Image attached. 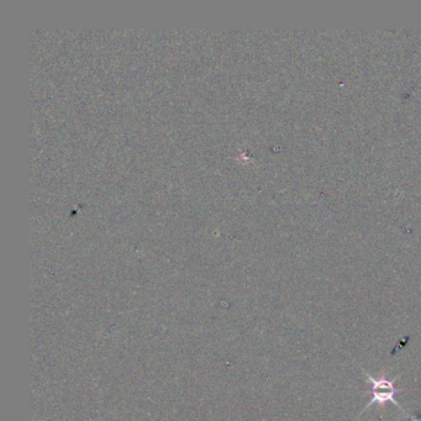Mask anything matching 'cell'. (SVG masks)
<instances>
[{
    "label": "cell",
    "mask_w": 421,
    "mask_h": 421,
    "mask_svg": "<svg viewBox=\"0 0 421 421\" xmlns=\"http://www.w3.org/2000/svg\"><path fill=\"white\" fill-rule=\"evenodd\" d=\"M362 372L365 373L366 378H367V382L370 383L372 386V398L368 404L366 405L365 410L368 409L372 405L378 404L381 406H384L387 403H393L397 405L399 409L402 410L406 415L405 410L403 409V406L399 404L395 399V395L398 393V389L395 387V379H389L386 375L379 377V378H375L371 376L368 372L365 371L363 368H361Z\"/></svg>",
    "instance_id": "1"
}]
</instances>
